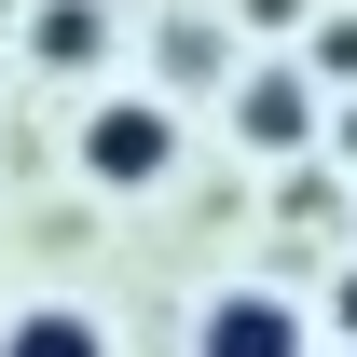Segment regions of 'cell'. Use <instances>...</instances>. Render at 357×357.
Here are the masks:
<instances>
[{"mask_svg": "<svg viewBox=\"0 0 357 357\" xmlns=\"http://www.w3.org/2000/svg\"><path fill=\"white\" fill-rule=\"evenodd\" d=\"M330 151H344V165H357V110H330Z\"/></svg>", "mask_w": 357, "mask_h": 357, "instance_id": "8", "label": "cell"}, {"mask_svg": "<svg viewBox=\"0 0 357 357\" xmlns=\"http://www.w3.org/2000/svg\"><path fill=\"white\" fill-rule=\"evenodd\" d=\"M165 165H178V110L165 96H96L83 110V178L96 192H151Z\"/></svg>", "mask_w": 357, "mask_h": 357, "instance_id": "1", "label": "cell"}, {"mask_svg": "<svg viewBox=\"0 0 357 357\" xmlns=\"http://www.w3.org/2000/svg\"><path fill=\"white\" fill-rule=\"evenodd\" d=\"M28 55L42 69H96L110 55V0H28Z\"/></svg>", "mask_w": 357, "mask_h": 357, "instance_id": "4", "label": "cell"}, {"mask_svg": "<svg viewBox=\"0 0 357 357\" xmlns=\"http://www.w3.org/2000/svg\"><path fill=\"white\" fill-rule=\"evenodd\" d=\"M192 357H303V316L275 303V289H234V303H206Z\"/></svg>", "mask_w": 357, "mask_h": 357, "instance_id": "2", "label": "cell"}, {"mask_svg": "<svg viewBox=\"0 0 357 357\" xmlns=\"http://www.w3.org/2000/svg\"><path fill=\"white\" fill-rule=\"evenodd\" d=\"M234 137H248V151H303V137H316V83H303V69L234 83Z\"/></svg>", "mask_w": 357, "mask_h": 357, "instance_id": "3", "label": "cell"}, {"mask_svg": "<svg viewBox=\"0 0 357 357\" xmlns=\"http://www.w3.org/2000/svg\"><path fill=\"white\" fill-rule=\"evenodd\" d=\"M0 357H110V344H96V316H69V303H28L14 330H0Z\"/></svg>", "mask_w": 357, "mask_h": 357, "instance_id": "5", "label": "cell"}, {"mask_svg": "<svg viewBox=\"0 0 357 357\" xmlns=\"http://www.w3.org/2000/svg\"><path fill=\"white\" fill-rule=\"evenodd\" d=\"M330 357H357V344H330Z\"/></svg>", "mask_w": 357, "mask_h": 357, "instance_id": "9", "label": "cell"}, {"mask_svg": "<svg viewBox=\"0 0 357 357\" xmlns=\"http://www.w3.org/2000/svg\"><path fill=\"white\" fill-rule=\"evenodd\" d=\"M330 330H344V344H357V275H344V289H330Z\"/></svg>", "mask_w": 357, "mask_h": 357, "instance_id": "7", "label": "cell"}, {"mask_svg": "<svg viewBox=\"0 0 357 357\" xmlns=\"http://www.w3.org/2000/svg\"><path fill=\"white\" fill-rule=\"evenodd\" d=\"M234 14H248V28H303V0H234Z\"/></svg>", "mask_w": 357, "mask_h": 357, "instance_id": "6", "label": "cell"}]
</instances>
